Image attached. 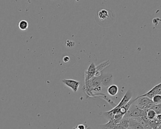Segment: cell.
<instances>
[{
    "mask_svg": "<svg viewBox=\"0 0 161 129\" xmlns=\"http://www.w3.org/2000/svg\"><path fill=\"white\" fill-rule=\"evenodd\" d=\"M161 83H159L157 85L154 86V88H153L152 89H151L150 91L146 93L145 94H143L139 96V97H142V96H146L147 98H149V99H153L155 96L157 95H161Z\"/></svg>",
    "mask_w": 161,
    "mask_h": 129,
    "instance_id": "6da1fadb",
    "label": "cell"
},
{
    "mask_svg": "<svg viewBox=\"0 0 161 129\" xmlns=\"http://www.w3.org/2000/svg\"><path fill=\"white\" fill-rule=\"evenodd\" d=\"M135 99V103H134L135 104L137 105V106L140 108L145 107L148 103L152 102V99L147 98L146 96H142V97L138 96Z\"/></svg>",
    "mask_w": 161,
    "mask_h": 129,
    "instance_id": "7a4b0ae2",
    "label": "cell"
},
{
    "mask_svg": "<svg viewBox=\"0 0 161 129\" xmlns=\"http://www.w3.org/2000/svg\"><path fill=\"white\" fill-rule=\"evenodd\" d=\"M62 82L65 85L71 88L74 92L77 91L80 84L79 82L73 79H64Z\"/></svg>",
    "mask_w": 161,
    "mask_h": 129,
    "instance_id": "3957f363",
    "label": "cell"
},
{
    "mask_svg": "<svg viewBox=\"0 0 161 129\" xmlns=\"http://www.w3.org/2000/svg\"><path fill=\"white\" fill-rule=\"evenodd\" d=\"M132 98V93L131 90H129L126 94H125L122 99L121 100L120 103L117 105L115 108L119 109L122 106H124L128 103L131 100Z\"/></svg>",
    "mask_w": 161,
    "mask_h": 129,
    "instance_id": "277c9868",
    "label": "cell"
},
{
    "mask_svg": "<svg viewBox=\"0 0 161 129\" xmlns=\"http://www.w3.org/2000/svg\"><path fill=\"white\" fill-rule=\"evenodd\" d=\"M110 64L109 61H107L102 62L98 66H95V77H101V72L103 69L107 67Z\"/></svg>",
    "mask_w": 161,
    "mask_h": 129,
    "instance_id": "5b68a950",
    "label": "cell"
},
{
    "mask_svg": "<svg viewBox=\"0 0 161 129\" xmlns=\"http://www.w3.org/2000/svg\"><path fill=\"white\" fill-rule=\"evenodd\" d=\"M95 64L92 63L89 68L85 72V82H87L89 79H91L92 78L95 77Z\"/></svg>",
    "mask_w": 161,
    "mask_h": 129,
    "instance_id": "8992f818",
    "label": "cell"
},
{
    "mask_svg": "<svg viewBox=\"0 0 161 129\" xmlns=\"http://www.w3.org/2000/svg\"><path fill=\"white\" fill-rule=\"evenodd\" d=\"M129 118L123 116L122 120L115 125L113 129H127L129 128Z\"/></svg>",
    "mask_w": 161,
    "mask_h": 129,
    "instance_id": "52a82bcc",
    "label": "cell"
},
{
    "mask_svg": "<svg viewBox=\"0 0 161 129\" xmlns=\"http://www.w3.org/2000/svg\"><path fill=\"white\" fill-rule=\"evenodd\" d=\"M129 128L132 129H144L141 123L134 118H129Z\"/></svg>",
    "mask_w": 161,
    "mask_h": 129,
    "instance_id": "ba28073f",
    "label": "cell"
},
{
    "mask_svg": "<svg viewBox=\"0 0 161 129\" xmlns=\"http://www.w3.org/2000/svg\"><path fill=\"white\" fill-rule=\"evenodd\" d=\"M136 119L141 123L144 129H152L149 123V120L145 117H137Z\"/></svg>",
    "mask_w": 161,
    "mask_h": 129,
    "instance_id": "9c48e42d",
    "label": "cell"
},
{
    "mask_svg": "<svg viewBox=\"0 0 161 129\" xmlns=\"http://www.w3.org/2000/svg\"><path fill=\"white\" fill-rule=\"evenodd\" d=\"M118 91V87L115 85H112L108 88V93L111 96H114L117 95Z\"/></svg>",
    "mask_w": 161,
    "mask_h": 129,
    "instance_id": "30bf717a",
    "label": "cell"
},
{
    "mask_svg": "<svg viewBox=\"0 0 161 129\" xmlns=\"http://www.w3.org/2000/svg\"><path fill=\"white\" fill-rule=\"evenodd\" d=\"M98 15L100 20L105 21L108 18L109 13L106 10H102L99 11Z\"/></svg>",
    "mask_w": 161,
    "mask_h": 129,
    "instance_id": "8fae6325",
    "label": "cell"
},
{
    "mask_svg": "<svg viewBox=\"0 0 161 129\" xmlns=\"http://www.w3.org/2000/svg\"><path fill=\"white\" fill-rule=\"evenodd\" d=\"M105 76H102L101 79H100V80H101V82L104 85L107 86L110 83V82H111L112 76L111 75L110 76H108H108H106V75Z\"/></svg>",
    "mask_w": 161,
    "mask_h": 129,
    "instance_id": "7c38bea8",
    "label": "cell"
},
{
    "mask_svg": "<svg viewBox=\"0 0 161 129\" xmlns=\"http://www.w3.org/2000/svg\"><path fill=\"white\" fill-rule=\"evenodd\" d=\"M18 28L21 30H26L28 27V23L26 20H22L18 23Z\"/></svg>",
    "mask_w": 161,
    "mask_h": 129,
    "instance_id": "4fadbf2b",
    "label": "cell"
},
{
    "mask_svg": "<svg viewBox=\"0 0 161 129\" xmlns=\"http://www.w3.org/2000/svg\"><path fill=\"white\" fill-rule=\"evenodd\" d=\"M156 113L152 110L149 109L147 113L146 118L149 120H153L155 119L156 117Z\"/></svg>",
    "mask_w": 161,
    "mask_h": 129,
    "instance_id": "5bb4252c",
    "label": "cell"
},
{
    "mask_svg": "<svg viewBox=\"0 0 161 129\" xmlns=\"http://www.w3.org/2000/svg\"><path fill=\"white\" fill-rule=\"evenodd\" d=\"M149 109L153 110L156 113V115H161V105H154Z\"/></svg>",
    "mask_w": 161,
    "mask_h": 129,
    "instance_id": "9a60e30c",
    "label": "cell"
},
{
    "mask_svg": "<svg viewBox=\"0 0 161 129\" xmlns=\"http://www.w3.org/2000/svg\"><path fill=\"white\" fill-rule=\"evenodd\" d=\"M153 102L155 105H159L161 104V96L160 95H155L152 99Z\"/></svg>",
    "mask_w": 161,
    "mask_h": 129,
    "instance_id": "2e32d148",
    "label": "cell"
},
{
    "mask_svg": "<svg viewBox=\"0 0 161 129\" xmlns=\"http://www.w3.org/2000/svg\"><path fill=\"white\" fill-rule=\"evenodd\" d=\"M160 22H161V19H160V18H154V19L153 20V23L155 25V27L157 26L158 23Z\"/></svg>",
    "mask_w": 161,
    "mask_h": 129,
    "instance_id": "e0dca14e",
    "label": "cell"
},
{
    "mask_svg": "<svg viewBox=\"0 0 161 129\" xmlns=\"http://www.w3.org/2000/svg\"><path fill=\"white\" fill-rule=\"evenodd\" d=\"M70 57L68 56H65L63 58V61L64 62H67L70 61Z\"/></svg>",
    "mask_w": 161,
    "mask_h": 129,
    "instance_id": "ac0fdd59",
    "label": "cell"
},
{
    "mask_svg": "<svg viewBox=\"0 0 161 129\" xmlns=\"http://www.w3.org/2000/svg\"><path fill=\"white\" fill-rule=\"evenodd\" d=\"M77 128H78L79 129H85V126L83 124H79L77 126Z\"/></svg>",
    "mask_w": 161,
    "mask_h": 129,
    "instance_id": "d6986e66",
    "label": "cell"
},
{
    "mask_svg": "<svg viewBox=\"0 0 161 129\" xmlns=\"http://www.w3.org/2000/svg\"><path fill=\"white\" fill-rule=\"evenodd\" d=\"M156 119L159 122H161V115H157L155 117Z\"/></svg>",
    "mask_w": 161,
    "mask_h": 129,
    "instance_id": "ffe728a7",
    "label": "cell"
},
{
    "mask_svg": "<svg viewBox=\"0 0 161 129\" xmlns=\"http://www.w3.org/2000/svg\"><path fill=\"white\" fill-rule=\"evenodd\" d=\"M75 129H78V128H77H77H75Z\"/></svg>",
    "mask_w": 161,
    "mask_h": 129,
    "instance_id": "44dd1931",
    "label": "cell"
}]
</instances>
